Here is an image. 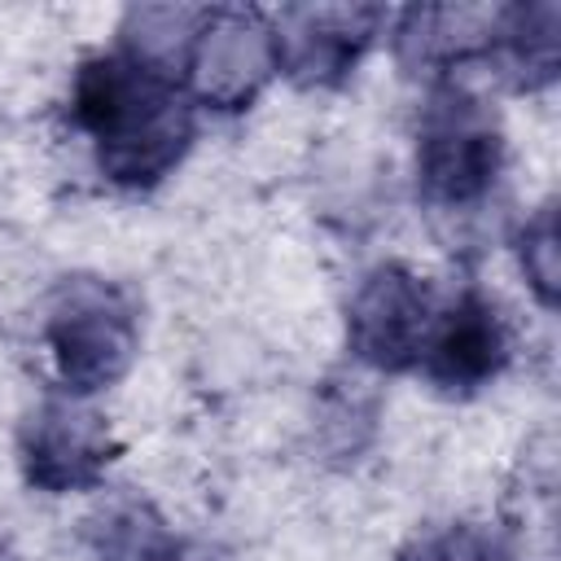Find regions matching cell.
<instances>
[{
  "label": "cell",
  "instance_id": "cell-1",
  "mask_svg": "<svg viewBox=\"0 0 561 561\" xmlns=\"http://www.w3.org/2000/svg\"><path fill=\"white\" fill-rule=\"evenodd\" d=\"M500 351V333L495 320H486V311H460L438 346L447 377H482L495 364Z\"/></svg>",
  "mask_w": 561,
  "mask_h": 561
}]
</instances>
